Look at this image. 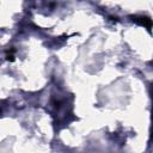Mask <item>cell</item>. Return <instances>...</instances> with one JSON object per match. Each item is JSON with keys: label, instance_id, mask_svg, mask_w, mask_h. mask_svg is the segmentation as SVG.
Here are the masks:
<instances>
[{"label": "cell", "instance_id": "1", "mask_svg": "<svg viewBox=\"0 0 153 153\" xmlns=\"http://www.w3.org/2000/svg\"><path fill=\"white\" fill-rule=\"evenodd\" d=\"M131 18H133V22H135L139 25L145 26L148 31L152 30V27H153V20L149 17H147V16H134Z\"/></svg>", "mask_w": 153, "mask_h": 153}, {"label": "cell", "instance_id": "2", "mask_svg": "<svg viewBox=\"0 0 153 153\" xmlns=\"http://www.w3.org/2000/svg\"><path fill=\"white\" fill-rule=\"evenodd\" d=\"M6 60L7 61H13L14 60V49L11 48L10 50L6 51Z\"/></svg>", "mask_w": 153, "mask_h": 153}, {"label": "cell", "instance_id": "3", "mask_svg": "<svg viewBox=\"0 0 153 153\" xmlns=\"http://www.w3.org/2000/svg\"><path fill=\"white\" fill-rule=\"evenodd\" d=\"M153 117V116H152ZM152 136H153V127H152Z\"/></svg>", "mask_w": 153, "mask_h": 153}]
</instances>
